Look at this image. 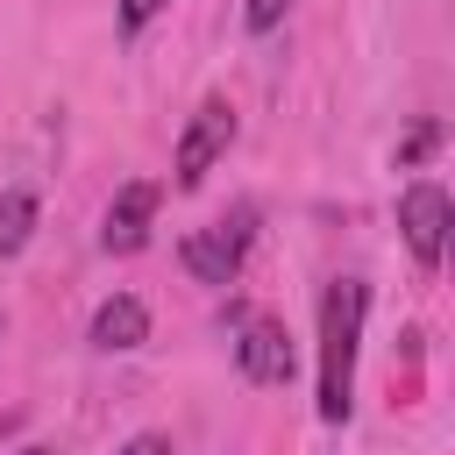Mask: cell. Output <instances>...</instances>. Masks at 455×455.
I'll use <instances>...</instances> for the list:
<instances>
[{
  "label": "cell",
  "mask_w": 455,
  "mask_h": 455,
  "mask_svg": "<svg viewBox=\"0 0 455 455\" xmlns=\"http://www.w3.org/2000/svg\"><path fill=\"white\" fill-rule=\"evenodd\" d=\"M363 313H370V284L363 277H334L320 299V419L341 427L355 412V341H363Z\"/></svg>",
  "instance_id": "obj_1"
},
{
  "label": "cell",
  "mask_w": 455,
  "mask_h": 455,
  "mask_svg": "<svg viewBox=\"0 0 455 455\" xmlns=\"http://www.w3.org/2000/svg\"><path fill=\"white\" fill-rule=\"evenodd\" d=\"M249 235H256V213L242 206V213L185 235V242H178V263H185L199 284H235V270H242V256H249Z\"/></svg>",
  "instance_id": "obj_2"
},
{
  "label": "cell",
  "mask_w": 455,
  "mask_h": 455,
  "mask_svg": "<svg viewBox=\"0 0 455 455\" xmlns=\"http://www.w3.org/2000/svg\"><path fill=\"white\" fill-rule=\"evenodd\" d=\"M398 228H405V249L419 256V270H441V249H448V228H455V206L434 178L405 185L398 192Z\"/></svg>",
  "instance_id": "obj_3"
},
{
  "label": "cell",
  "mask_w": 455,
  "mask_h": 455,
  "mask_svg": "<svg viewBox=\"0 0 455 455\" xmlns=\"http://www.w3.org/2000/svg\"><path fill=\"white\" fill-rule=\"evenodd\" d=\"M228 142H235V107H228V100H206V107L192 114V128L178 135V164H171V171H178V192H199Z\"/></svg>",
  "instance_id": "obj_4"
},
{
  "label": "cell",
  "mask_w": 455,
  "mask_h": 455,
  "mask_svg": "<svg viewBox=\"0 0 455 455\" xmlns=\"http://www.w3.org/2000/svg\"><path fill=\"white\" fill-rule=\"evenodd\" d=\"M235 363H242V377L249 384H291V334H284V320H249L242 327V341H235Z\"/></svg>",
  "instance_id": "obj_5"
},
{
  "label": "cell",
  "mask_w": 455,
  "mask_h": 455,
  "mask_svg": "<svg viewBox=\"0 0 455 455\" xmlns=\"http://www.w3.org/2000/svg\"><path fill=\"white\" fill-rule=\"evenodd\" d=\"M156 199H164V185H149V178H135V185H121V192H114V206H107V228H100V242H107L114 256H135V249L149 242V220H156Z\"/></svg>",
  "instance_id": "obj_6"
},
{
  "label": "cell",
  "mask_w": 455,
  "mask_h": 455,
  "mask_svg": "<svg viewBox=\"0 0 455 455\" xmlns=\"http://www.w3.org/2000/svg\"><path fill=\"white\" fill-rule=\"evenodd\" d=\"M149 341V306L135 299V291H114V299H100V313H92V348H142Z\"/></svg>",
  "instance_id": "obj_7"
},
{
  "label": "cell",
  "mask_w": 455,
  "mask_h": 455,
  "mask_svg": "<svg viewBox=\"0 0 455 455\" xmlns=\"http://www.w3.org/2000/svg\"><path fill=\"white\" fill-rule=\"evenodd\" d=\"M36 235V192L28 185H7L0 192V256H21Z\"/></svg>",
  "instance_id": "obj_8"
},
{
  "label": "cell",
  "mask_w": 455,
  "mask_h": 455,
  "mask_svg": "<svg viewBox=\"0 0 455 455\" xmlns=\"http://www.w3.org/2000/svg\"><path fill=\"white\" fill-rule=\"evenodd\" d=\"M284 7H291V0H249V7H242V21H249L256 36H270V28L284 21Z\"/></svg>",
  "instance_id": "obj_9"
},
{
  "label": "cell",
  "mask_w": 455,
  "mask_h": 455,
  "mask_svg": "<svg viewBox=\"0 0 455 455\" xmlns=\"http://www.w3.org/2000/svg\"><path fill=\"white\" fill-rule=\"evenodd\" d=\"M164 7H171V0H121V28L135 36V28H149V21L164 14Z\"/></svg>",
  "instance_id": "obj_10"
},
{
  "label": "cell",
  "mask_w": 455,
  "mask_h": 455,
  "mask_svg": "<svg viewBox=\"0 0 455 455\" xmlns=\"http://www.w3.org/2000/svg\"><path fill=\"white\" fill-rule=\"evenodd\" d=\"M434 142H441V128H434V121H427V128H412V135L398 142V164H419V156H427Z\"/></svg>",
  "instance_id": "obj_11"
},
{
  "label": "cell",
  "mask_w": 455,
  "mask_h": 455,
  "mask_svg": "<svg viewBox=\"0 0 455 455\" xmlns=\"http://www.w3.org/2000/svg\"><path fill=\"white\" fill-rule=\"evenodd\" d=\"M121 455H171V441H164V434H135Z\"/></svg>",
  "instance_id": "obj_12"
},
{
  "label": "cell",
  "mask_w": 455,
  "mask_h": 455,
  "mask_svg": "<svg viewBox=\"0 0 455 455\" xmlns=\"http://www.w3.org/2000/svg\"><path fill=\"white\" fill-rule=\"evenodd\" d=\"M14 455H57V448H43V441H36V448H14Z\"/></svg>",
  "instance_id": "obj_13"
}]
</instances>
